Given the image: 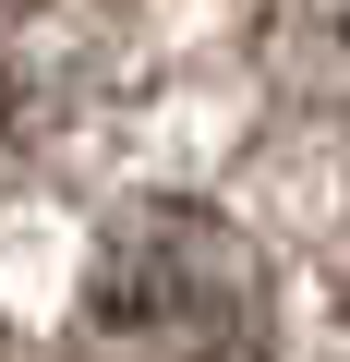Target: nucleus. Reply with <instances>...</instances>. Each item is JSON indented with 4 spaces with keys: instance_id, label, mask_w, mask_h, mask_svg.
Instances as JSON below:
<instances>
[{
    "instance_id": "nucleus-1",
    "label": "nucleus",
    "mask_w": 350,
    "mask_h": 362,
    "mask_svg": "<svg viewBox=\"0 0 350 362\" xmlns=\"http://www.w3.org/2000/svg\"><path fill=\"white\" fill-rule=\"evenodd\" d=\"M85 362H266L278 350V290L266 254L218 206H133L73 302Z\"/></svg>"
},
{
    "instance_id": "nucleus-2",
    "label": "nucleus",
    "mask_w": 350,
    "mask_h": 362,
    "mask_svg": "<svg viewBox=\"0 0 350 362\" xmlns=\"http://www.w3.org/2000/svg\"><path fill=\"white\" fill-rule=\"evenodd\" d=\"M109 97H121V61H109L97 13H73V0H0V194H25L61 157H85Z\"/></svg>"
}]
</instances>
